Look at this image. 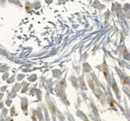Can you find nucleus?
Returning a JSON list of instances; mask_svg holds the SVG:
<instances>
[]
</instances>
